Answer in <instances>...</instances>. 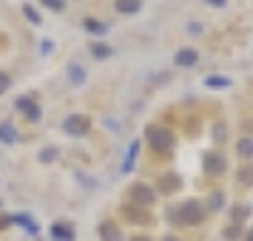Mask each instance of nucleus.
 I'll return each mask as SVG.
<instances>
[{"instance_id":"obj_33","label":"nucleus","mask_w":253,"mask_h":241,"mask_svg":"<svg viewBox=\"0 0 253 241\" xmlns=\"http://www.w3.org/2000/svg\"><path fill=\"white\" fill-rule=\"evenodd\" d=\"M245 241H253V230H248V236H245Z\"/></svg>"},{"instance_id":"obj_34","label":"nucleus","mask_w":253,"mask_h":241,"mask_svg":"<svg viewBox=\"0 0 253 241\" xmlns=\"http://www.w3.org/2000/svg\"><path fill=\"white\" fill-rule=\"evenodd\" d=\"M134 241H151V239H145V236H137V239H134Z\"/></svg>"},{"instance_id":"obj_24","label":"nucleus","mask_w":253,"mask_h":241,"mask_svg":"<svg viewBox=\"0 0 253 241\" xmlns=\"http://www.w3.org/2000/svg\"><path fill=\"white\" fill-rule=\"evenodd\" d=\"M23 14H26V17H29V23H40V14H37L35 12V6H29V3H26V6H23Z\"/></svg>"},{"instance_id":"obj_23","label":"nucleus","mask_w":253,"mask_h":241,"mask_svg":"<svg viewBox=\"0 0 253 241\" xmlns=\"http://www.w3.org/2000/svg\"><path fill=\"white\" fill-rule=\"evenodd\" d=\"M46 9H51V12H63L66 9V0H40Z\"/></svg>"},{"instance_id":"obj_18","label":"nucleus","mask_w":253,"mask_h":241,"mask_svg":"<svg viewBox=\"0 0 253 241\" xmlns=\"http://www.w3.org/2000/svg\"><path fill=\"white\" fill-rule=\"evenodd\" d=\"M12 221H14V224H20V227H26L29 233H37V224H35V218L29 216V213H20V216H14Z\"/></svg>"},{"instance_id":"obj_12","label":"nucleus","mask_w":253,"mask_h":241,"mask_svg":"<svg viewBox=\"0 0 253 241\" xmlns=\"http://www.w3.org/2000/svg\"><path fill=\"white\" fill-rule=\"evenodd\" d=\"M100 239L103 241H123V233H120V227H117L114 221H103L100 224Z\"/></svg>"},{"instance_id":"obj_15","label":"nucleus","mask_w":253,"mask_h":241,"mask_svg":"<svg viewBox=\"0 0 253 241\" xmlns=\"http://www.w3.org/2000/svg\"><path fill=\"white\" fill-rule=\"evenodd\" d=\"M17 139H20V134H17L14 125H0V142H3V145H14Z\"/></svg>"},{"instance_id":"obj_27","label":"nucleus","mask_w":253,"mask_h":241,"mask_svg":"<svg viewBox=\"0 0 253 241\" xmlns=\"http://www.w3.org/2000/svg\"><path fill=\"white\" fill-rule=\"evenodd\" d=\"M9 85H12L9 74H6V71H0V94H3V91H9Z\"/></svg>"},{"instance_id":"obj_3","label":"nucleus","mask_w":253,"mask_h":241,"mask_svg":"<svg viewBox=\"0 0 253 241\" xmlns=\"http://www.w3.org/2000/svg\"><path fill=\"white\" fill-rule=\"evenodd\" d=\"M63 131L71 134V137H85V134L91 131V119L85 114H69L63 119Z\"/></svg>"},{"instance_id":"obj_28","label":"nucleus","mask_w":253,"mask_h":241,"mask_svg":"<svg viewBox=\"0 0 253 241\" xmlns=\"http://www.w3.org/2000/svg\"><path fill=\"white\" fill-rule=\"evenodd\" d=\"M51 51H54V43H51V40L40 43V54H51Z\"/></svg>"},{"instance_id":"obj_4","label":"nucleus","mask_w":253,"mask_h":241,"mask_svg":"<svg viewBox=\"0 0 253 241\" xmlns=\"http://www.w3.org/2000/svg\"><path fill=\"white\" fill-rule=\"evenodd\" d=\"M202 168H205L208 176H222V173L228 171V159H225V153H219V150H211V153H205V162H202Z\"/></svg>"},{"instance_id":"obj_1","label":"nucleus","mask_w":253,"mask_h":241,"mask_svg":"<svg viewBox=\"0 0 253 241\" xmlns=\"http://www.w3.org/2000/svg\"><path fill=\"white\" fill-rule=\"evenodd\" d=\"M168 216L173 218V224H188V227H196V224H202V221H205V207H202V202H196V199H188V202H182L176 210H171Z\"/></svg>"},{"instance_id":"obj_16","label":"nucleus","mask_w":253,"mask_h":241,"mask_svg":"<svg viewBox=\"0 0 253 241\" xmlns=\"http://www.w3.org/2000/svg\"><path fill=\"white\" fill-rule=\"evenodd\" d=\"M137 153H139V142L134 139V142L128 145V156H126V162H123V171H126V173L134 168V162H137Z\"/></svg>"},{"instance_id":"obj_7","label":"nucleus","mask_w":253,"mask_h":241,"mask_svg":"<svg viewBox=\"0 0 253 241\" xmlns=\"http://www.w3.org/2000/svg\"><path fill=\"white\" fill-rule=\"evenodd\" d=\"M123 216H126L131 224H151V213L142 210V207H137V205H126L123 207Z\"/></svg>"},{"instance_id":"obj_11","label":"nucleus","mask_w":253,"mask_h":241,"mask_svg":"<svg viewBox=\"0 0 253 241\" xmlns=\"http://www.w3.org/2000/svg\"><path fill=\"white\" fill-rule=\"evenodd\" d=\"M179 187H182V179H179L176 173H165V176L160 179V190L162 193H176Z\"/></svg>"},{"instance_id":"obj_10","label":"nucleus","mask_w":253,"mask_h":241,"mask_svg":"<svg viewBox=\"0 0 253 241\" xmlns=\"http://www.w3.org/2000/svg\"><path fill=\"white\" fill-rule=\"evenodd\" d=\"M66 74H69V85H74V88L85 85V69H83L80 63H69Z\"/></svg>"},{"instance_id":"obj_30","label":"nucleus","mask_w":253,"mask_h":241,"mask_svg":"<svg viewBox=\"0 0 253 241\" xmlns=\"http://www.w3.org/2000/svg\"><path fill=\"white\" fill-rule=\"evenodd\" d=\"M213 137H216V142H222V139H225V125H216V131H213Z\"/></svg>"},{"instance_id":"obj_21","label":"nucleus","mask_w":253,"mask_h":241,"mask_svg":"<svg viewBox=\"0 0 253 241\" xmlns=\"http://www.w3.org/2000/svg\"><path fill=\"white\" fill-rule=\"evenodd\" d=\"M222 205H225V196L222 193H211L208 196V207H211V210H222Z\"/></svg>"},{"instance_id":"obj_20","label":"nucleus","mask_w":253,"mask_h":241,"mask_svg":"<svg viewBox=\"0 0 253 241\" xmlns=\"http://www.w3.org/2000/svg\"><path fill=\"white\" fill-rule=\"evenodd\" d=\"M83 26H85V29H88L91 34H105V29H108L105 23H100V20H91V17H88V20H85Z\"/></svg>"},{"instance_id":"obj_6","label":"nucleus","mask_w":253,"mask_h":241,"mask_svg":"<svg viewBox=\"0 0 253 241\" xmlns=\"http://www.w3.org/2000/svg\"><path fill=\"white\" fill-rule=\"evenodd\" d=\"M14 108H17L20 114H26V119H32V122H37V119L43 116L40 114V105H37L32 97H17V100H14Z\"/></svg>"},{"instance_id":"obj_32","label":"nucleus","mask_w":253,"mask_h":241,"mask_svg":"<svg viewBox=\"0 0 253 241\" xmlns=\"http://www.w3.org/2000/svg\"><path fill=\"white\" fill-rule=\"evenodd\" d=\"M9 224H12V218H9V216H0V230L9 227Z\"/></svg>"},{"instance_id":"obj_29","label":"nucleus","mask_w":253,"mask_h":241,"mask_svg":"<svg viewBox=\"0 0 253 241\" xmlns=\"http://www.w3.org/2000/svg\"><path fill=\"white\" fill-rule=\"evenodd\" d=\"M51 159H54V148H48L40 153V162H51Z\"/></svg>"},{"instance_id":"obj_14","label":"nucleus","mask_w":253,"mask_h":241,"mask_svg":"<svg viewBox=\"0 0 253 241\" xmlns=\"http://www.w3.org/2000/svg\"><path fill=\"white\" fill-rule=\"evenodd\" d=\"M114 6H117V12H120V14H137L139 9H142V3H139V0H117Z\"/></svg>"},{"instance_id":"obj_17","label":"nucleus","mask_w":253,"mask_h":241,"mask_svg":"<svg viewBox=\"0 0 253 241\" xmlns=\"http://www.w3.org/2000/svg\"><path fill=\"white\" fill-rule=\"evenodd\" d=\"M91 54H94L97 60H108L111 54H114V48L105 46V43H91Z\"/></svg>"},{"instance_id":"obj_31","label":"nucleus","mask_w":253,"mask_h":241,"mask_svg":"<svg viewBox=\"0 0 253 241\" xmlns=\"http://www.w3.org/2000/svg\"><path fill=\"white\" fill-rule=\"evenodd\" d=\"M208 6H216V9H222V6H228V0H205Z\"/></svg>"},{"instance_id":"obj_26","label":"nucleus","mask_w":253,"mask_h":241,"mask_svg":"<svg viewBox=\"0 0 253 241\" xmlns=\"http://www.w3.org/2000/svg\"><path fill=\"white\" fill-rule=\"evenodd\" d=\"M248 213H251L248 207H236V210H233V221H236V224H242V218L248 216Z\"/></svg>"},{"instance_id":"obj_2","label":"nucleus","mask_w":253,"mask_h":241,"mask_svg":"<svg viewBox=\"0 0 253 241\" xmlns=\"http://www.w3.org/2000/svg\"><path fill=\"white\" fill-rule=\"evenodd\" d=\"M148 142H151V148L157 150V153H168V150H173V134L168 131V128L151 125L148 128Z\"/></svg>"},{"instance_id":"obj_5","label":"nucleus","mask_w":253,"mask_h":241,"mask_svg":"<svg viewBox=\"0 0 253 241\" xmlns=\"http://www.w3.org/2000/svg\"><path fill=\"white\" fill-rule=\"evenodd\" d=\"M154 199H157V193L151 190L148 184L137 182L134 187H131V205H137V207H142V210H148V207L154 205Z\"/></svg>"},{"instance_id":"obj_9","label":"nucleus","mask_w":253,"mask_h":241,"mask_svg":"<svg viewBox=\"0 0 253 241\" xmlns=\"http://www.w3.org/2000/svg\"><path fill=\"white\" fill-rule=\"evenodd\" d=\"M173 63H176V66H182V69H191V66L199 63V54H196L194 48H179V51H176V57H173Z\"/></svg>"},{"instance_id":"obj_35","label":"nucleus","mask_w":253,"mask_h":241,"mask_svg":"<svg viewBox=\"0 0 253 241\" xmlns=\"http://www.w3.org/2000/svg\"><path fill=\"white\" fill-rule=\"evenodd\" d=\"M165 241H179V239H173V236H168V239H165Z\"/></svg>"},{"instance_id":"obj_13","label":"nucleus","mask_w":253,"mask_h":241,"mask_svg":"<svg viewBox=\"0 0 253 241\" xmlns=\"http://www.w3.org/2000/svg\"><path fill=\"white\" fill-rule=\"evenodd\" d=\"M205 85H208V88H213V91H225V88H230L233 82H230V77H222V74H211V77H205Z\"/></svg>"},{"instance_id":"obj_22","label":"nucleus","mask_w":253,"mask_h":241,"mask_svg":"<svg viewBox=\"0 0 253 241\" xmlns=\"http://www.w3.org/2000/svg\"><path fill=\"white\" fill-rule=\"evenodd\" d=\"M239 182L245 184V187H251L253 184V168H242L239 171Z\"/></svg>"},{"instance_id":"obj_25","label":"nucleus","mask_w":253,"mask_h":241,"mask_svg":"<svg viewBox=\"0 0 253 241\" xmlns=\"http://www.w3.org/2000/svg\"><path fill=\"white\" fill-rule=\"evenodd\" d=\"M225 236H228V239H239L242 236V224H230V227L225 230Z\"/></svg>"},{"instance_id":"obj_19","label":"nucleus","mask_w":253,"mask_h":241,"mask_svg":"<svg viewBox=\"0 0 253 241\" xmlns=\"http://www.w3.org/2000/svg\"><path fill=\"white\" fill-rule=\"evenodd\" d=\"M236 153L245 156V159H253V139H242L239 145H236Z\"/></svg>"},{"instance_id":"obj_8","label":"nucleus","mask_w":253,"mask_h":241,"mask_svg":"<svg viewBox=\"0 0 253 241\" xmlns=\"http://www.w3.org/2000/svg\"><path fill=\"white\" fill-rule=\"evenodd\" d=\"M51 239L54 241H74V227H71L69 221H57V224H51Z\"/></svg>"}]
</instances>
